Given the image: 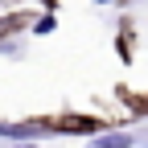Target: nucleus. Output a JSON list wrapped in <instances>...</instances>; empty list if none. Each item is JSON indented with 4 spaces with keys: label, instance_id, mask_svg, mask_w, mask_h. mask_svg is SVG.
<instances>
[{
    "label": "nucleus",
    "instance_id": "3",
    "mask_svg": "<svg viewBox=\"0 0 148 148\" xmlns=\"http://www.w3.org/2000/svg\"><path fill=\"white\" fill-rule=\"evenodd\" d=\"M99 4H107V0H99Z\"/></svg>",
    "mask_w": 148,
    "mask_h": 148
},
{
    "label": "nucleus",
    "instance_id": "2",
    "mask_svg": "<svg viewBox=\"0 0 148 148\" xmlns=\"http://www.w3.org/2000/svg\"><path fill=\"white\" fill-rule=\"evenodd\" d=\"M0 136H12V140H21V136H41V127H33V123H0Z\"/></svg>",
    "mask_w": 148,
    "mask_h": 148
},
{
    "label": "nucleus",
    "instance_id": "1",
    "mask_svg": "<svg viewBox=\"0 0 148 148\" xmlns=\"http://www.w3.org/2000/svg\"><path fill=\"white\" fill-rule=\"evenodd\" d=\"M86 148H132V136H127V132H115V136H99V140H90Z\"/></svg>",
    "mask_w": 148,
    "mask_h": 148
},
{
    "label": "nucleus",
    "instance_id": "4",
    "mask_svg": "<svg viewBox=\"0 0 148 148\" xmlns=\"http://www.w3.org/2000/svg\"><path fill=\"white\" fill-rule=\"evenodd\" d=\"M25 148H33V144H25Z\"/></svg>",
    "mask_w": 148,
    "mask_h": 148
}]
</instances>
